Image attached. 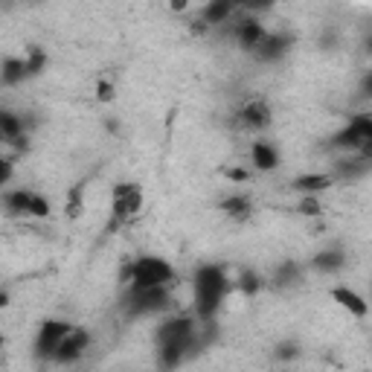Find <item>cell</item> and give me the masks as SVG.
<instances>
[{"instance_id":"obj_6","label":"cell","mask_w":372,"mask_h":372,"mask_svg":"<svg viewBox=\"0 0 372 372\" xmlns=\"http://www.w3.org/2000/svg\"><path fill=\"white\" fill-rule=\"evenodd\" d=\"M369 140H372V117L369 114H355L349 120V125L332 137V146L340 149V151H358Z\"/></svg>"},{"instance_id":"obj_14","label":"cell","mask_w":372,"mask_h":372,"mask_svg":"<svg viewBox=\"0 0 372 372\" xmlns=\"http://www.w3.org/2000/svg\"><path fill=\"white\" fill-rule=\"evenodd\" d=\"M265 35H268V33H265V26L256 18H248V21H242V23L236 26V41L242 44L245 50H256Z\"/></svg>"},{"instance_id":"obj_25","label":"cell","mask_w":372,"mask_h":372,"mask_svg":"<svg viewBox=\"0 0 372 372\" xmlns=\"http://www.w3.org/2000/svg\"><path fill=\"white\" fill-rule=\"evenodd\" d=\"M236 285H238V288H242V291H245V294L250 297V294H256V291L262 288V279H259V274H253V271H245L242 277H238V279H236Z\"/></svg>"},{"instance_id":"obj_17","label":"cell","mask_w":372,"mask_h":372,"mask_svg":"<svg viewBox=\"0 0 372 372\" xmlns=\"http://www.w3.org/2000/svg\"><path fill=\"white\" fill-rule=\"evenodd\" d=\"M343 265H347V253L343 250H320L314 259H311V268H317L320 274H337Z\"/></svg>"},{"instance_id":"obj_21","label":"cell","mask_w":372,"mask_h":372,"mask_svg":"<svg viewBox=\"0 0 372 372\" xmlns=\"http://www.w3.org/2000/svg\"><path fill=\"white\" fill-rule=\"evenodd\" d=\"M221 209L227 212L230 219L245 221V219L250 216V201H248L245 195H230V198H224V201H221Z\"/></svg>"},{"instance_id":"obj_3","label":"cell","mask_w":372,"mask_h":372,"mask_svg":"<svg viewBox=\"0 0 372 372\" xmlns=\"http://www.w3.org/2000/svg\"><path fill=\"white\" fill-rule=\"evenodd\" d=\"M172 306L169 285H154V288H134L125 294V314L128 317H151V314H163Z\"/></svg>"},{"instance_id":"obj_26","label":"cell","mask_w":372,"mask_h":372,"mask_svg":"<svg viewBox=\"0 0 372 372\" xmlns=\"http://www.w3.org/2000/svg\"><path fill=\"white\" fill-rule=\"evenodd\" d=\"M12 175H15L12 161H9V157H0V186H6L12 180Z\"/></svg>"},{"instance_id":"obj_24","label":"cell","mask_w":372,"mask_h":372,"mask_svg":"<svg viewBox=\"0 0 372 372\" xmlns=\"http://www.w3.org/2000/svg\"><path fill=\"white\" fill-rule=\"evenodd\" d=\"M297 209L303 212V216H308V219L323 216V204H320V198H317V195H303V201H300Z\"/></svg>"},{"instance_id":"obj_31","label":"cell","mask_w":372,"mask_h":372,"mask_svg":"<svg viewBox=\"0 0 372 372\" xmlns=\"http://www.w3.org/2000/svg\"><path fill=\"white\" fill-rule=\"evenodd\" d=\"M169 6H172V12H183L190 6V0H169Z\"/></svg>"},{"instance_id":"obj_19","label":"cell","mask_w":372,"mask_h":372,"mask_svg":"<svg viewBox=\"0 0 372 372\" xmlns=\"http://www.w3.org/2000/svg\"><path fill=\"white\" fill-rule=\"evenodd\" d=\"M303 282V268H300V262H282L277 274H274V285L277 288H294Z\"/></svg>"},{"instance_id":"obj_10","label":"cell","mask_w":372,"mask_h":372,"mask_svg":"<svg viewBox=\"0 0 372 372\" xmlns=\"http://www.w3.org/2000/svg\"><path fill=\"white\" fill-rule=\"evenodd\" d=\"M332 300H335L340 308H347L352 317H358V320H364V317L369 314V306H366V300L358 294V291H352V288H347V285H337V288H332Z\"/></svg>"},{"instance_id":"obj_18","label":"cell","mask_w":372,"mask_h":372,"mask_svg":"<svg viewBox=\"0 0 372 372\" xmlns=\"http://www.w3.org/2000/svg\"><path fill=\"white\" fill-rule=\"evenodd\" d=\"M236 12V4L233 0H209V4L204 6V23H209V26H216V23H224L230 15Z\"/></svg>"},{"instance_id":"obj_29","label":"cell","mask_w":372,"mask_h":372,"mask_svg":"<svg viewBox=\"0 0 372 372\" xmlns=\"http://www.w3.org/2000/svg\"><path fill=\"white\" fill-rule=\"evenodd\" d=\"M274 4H277V0H248L245 6H248L250 12H268Z\"/></svg>"},{"instance_id":"obj_5","label":"cell","mask_w":372,"mask_h":372,"mask_svg":"<svg viewBox=\"0 0 372 372\" xmlns=\"http://www.w3.org/2000/svg\"><path fill=\"white\" fill-rule=\"evenodd\" d=\"M4 207L6 212H15V216H33V219H47L50 216V201L33 190H12L4 192Z\"/></svg>"},{"instance_id":"obj_12","label":"cell","mask_w":372,"mask_h":372,"mask_svg":"<svg viewBox=\"0 0 372 372\" xmlns=\"http://www.w3.org/2000/svg\"><path fill=\"white\" fill-rule=\"evenodd\" d=\"M238 120H242L245 128H253V131L268 128V125H271V108H268V102H262V99L248 102L245 108H242V114H238Z\"/></svg>"},{"instance_id":"obj_7","label":"cell","mask_w":372,"mask_h":372,"mask_svg":"<svg viewBox=\"0 0 372 372\" xmlns=\"http://www.w3.org/2000/svg\"><path fill=\"white\" fill-rule=\"evenodd\" d=\"M70 323L67 320H44L35 337V355L38 358H52V352L59 349V343L70 335Z\"/></svg>"},{"instance_id":"obj_33","label":"cell","mask_w":372,"mask_h":372,"mask_svg":"<svg viewBox=\"0 0 372 372\" xmlns=\"http://www.w3.org/2000/svg\"><path fill=\"white\" fill-rule=\"evenodd\" d=\"M233 4H236V6H245V4H248V0H233Z\"/></svg>"},{"instance_id":"obj_15","label":"cell","mask_w":372,"mask_h":372,"mask_svg":"<svg viewBox=\"0 0 372 372\" xmlns=\"http://www.w3.org/2000/svg\"><path fill=\"white\" fill-rule=\"evenodd\" d=\"M250 161H253V166L259 169V172H274L277 166H279V151L271 146V143H253V149H250Z\"/></svg>"},{"instance_id":"obj_34","label":"cell","mask_w":372,"mask_h":372,"mask_svg":"<svg viewBox=\"0 0 372 372\" xmlns=\"http://www.w3.org/2000/svg\"><path fill=\"white\" fill-rule=\"evenodd\" d=\"M0 343H4V335H0Z\"/></svg>"},{"instance_id":"obj_9","label":"cell","mask_w":372,"mask_h":372,"mask_svg":"<svg viewBox=\"0 0 372 372\" xmlns=\"http://www.w3.org/2000/svg\"><path fill=\"white\" fill-rule=\"evenodd\" d=\"M0 143H9V146H18L23 149L26 146V125H23V117L0 108Z\"/></svg>"},{"instance_id":"obj_13","label":"cell","mask_w":372,"mask_h":372,"mask_svg":"<svg viewBox=\"0 0 372 372\" xmlns=\"http://www.w3.org/2000/svg\"><path fill=\"white\" fill-rule=\"evenodd\" d=\"M335 183V178L332 175H323V172H311V175H300L294 183V190L297 192H303V195H320V192H326L329 186Z\"/></svg>"},{"instance_id":"obj_22","label":"cell","mask_w":372,"mask_h":372,"mask_svg":"<svg viewBox=\"0 0 372 372\" xmlns=\"http://www.w3.org/2000/svg\"><path fill=\"white\" fill-rule=\"evenodd\" d=\"M23 67H26V79H30V76H38V73L47 67V56H44V50H38V47H30V50H26V56H23Z\"/></svg>"},{"instance_id":"obj_27","label":"cell","mask_w":372,"mask_h":372,"mask_svg":"<svg viewBox=\"0 0 372 372\" xmlns=\"http://www.w3.org/2000/svg\"><path fill=\"white\" fill-rule=\"evenodd\" d=\"M96 96H99V102H111V99L117 96V91H114V85H111V82H105V79H102L99 88H96Z\"/></svg>"},{"instance_id":"obj_1","label":"cell","mask_w":372,"mask_h":372,"mask_svg":"<svg viewBox=\"0 0 372 372\" xmlns=\"http://www.w3.org/2000/svg\"><path fill=\"white\" fill-rule=\"evenodd\" d=\"M157 352H161L163 366L183 364L186 352L198 347V326L192 317H169L163 326H157Z\"/></svg>"},{"instance_id":"obj_16","label":"cell","mask_w":372,"mask_h":372,"mask_svg":"<svg viewBox=\"0 0 372 372\" xmlns=\"http://www.w3.org/2000/svg\"><path fill=\"white\" fill-rule=\"evenodd\" d=\"M369 172V161L366 157H361L358 151H352V157H347V161H337L335 163V175L343 178V180H355L361 175Z\"/></svg>"},{"instance_id":"obj_28","label":"cell","mask_w":372,"mask_h":372,"mask_svg":"<svg viewBox=\"0 0 372 372\" xmlns=\"http://www.w3.org/2000/svg\"><path fill=\"white\" fill-rule=\"evenodd\" d=\"M274 355H277L279 361H291V358H297V347H294V343H279Z\"/></svg>"},{"instance_id":"obj_20","label":"cell","mask_w":372,"mask_h":372,"mask_svg":"<svg viewBox=\"0 0 372 372\" xmlns=\"http://www.w3.org/2000/svg\"><path fill=\"white\" fill-rule=\"evenodd\" d=\"M26 79V67H23V59H4V64H0V82L15 88L21 85Z\"/></svg>"},{"instance_id":"obj_4","label":"cell","mask_w":372,"mask_h":372,"mask_svg":"<svg viewBox=\"0 0 372 372\" xmlns=\"http://www.w3.org/2000/svg\"><path fill=\"white\" fill-rule=\"evenodd\" d=\"M125 279L134 288H154V285H172L175 268L161 256H140L131 268L125 271Z\"/></svg>"},{"instance_id":"obj_32","label":"cell","mask_w":372,"mask_h":372,"mask_svg":"<svg viewBox=\"0 0 372 372\" xmlns=\"http://www.w3.org/2000/svg\"><path fill=\"white\" fill-rule=\"evenodd\" d=\"M9 306V297L6 294H0V308H6Z\"/></svg>"},{"instance_id":"obj_23","label":"cell","mask_w":372,"mask_h":372,"mask_svg":"<svg viewBox=\"0 0 372 372\" xmlns=\"http://www.w3.org/2000/svg\"><path fill=\"white\" fill-rule=\"evenodd\" d=\"M82 195H85V183H79V186L70 190V195H67V216L70 219L82 216Z\"/></svg>"},{"instance_id":"obj_8","label":"cell","mask_w":372,"mask_h":372,"mask_svg":"<svg viewBox=\"0 0 372 372\" xmlns=\"http://www.w3.org/2000/svg\"><path fill=\"white\" fill-rule=\"evenodd\" d=\"M88 332L85 329H70V335L59 343V349L52 352V361H59V364H76L79 358L85 355V349H88Z\"/></svg>"},{"instance_id":"obj_30","label":"cell","mask_w":372,"mask_h":372,"mask_svg":"<svg viewBox=\"0 0 372 372\" xmlns=\"http://www.w3.org/2000/svg\"><path fill=\"white\" fill-rule=\"evenodd\" d=\"M227 178L230 180H248V172L245 169H227Z\"/></svg>"},{"instance_id":"obj_11","label":"cell","mask_w":372,"mask_h":372,"mask_svg":"<svg viewBox=\"0 0 372 372\" xmlns=\"http://www.w3.org/2000/svg\"><path fill=\"white\" fill-rule=\"evenodd\" d=\"M291 44H294V38H291V35H279V33H277V35H265L253 52H256V56H259L262 62H277V59H282L285 52L291 50Z\"/></svg>"},{"instance_id":"obj_2","label":"cell","mask_w":372,"mask_h":372,"mask_svg":"<svg viewBox=\"0 0 372 372\" xmlns=\"http://www.w3.org/2000/svg\"><path fill=\"white\" fill-rule=\"evenodd\" d=\"M230 291V277L221 265H201L195 274V311L201 320H212L219 314Z\"/></svg>"}]
</instances>
